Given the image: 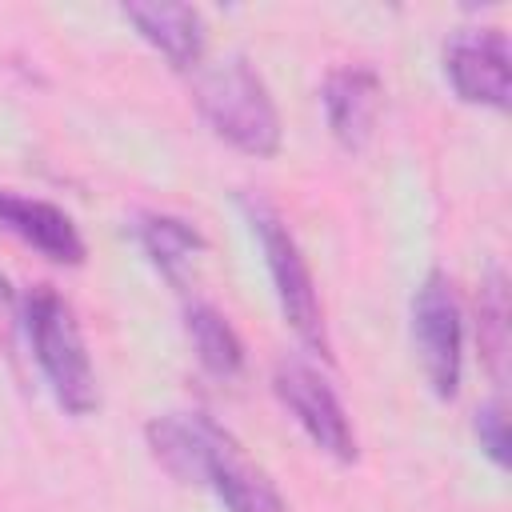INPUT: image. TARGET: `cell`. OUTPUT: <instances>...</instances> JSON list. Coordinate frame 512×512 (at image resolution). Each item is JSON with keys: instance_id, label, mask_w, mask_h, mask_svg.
Wrapping results in <instances>:
<instances>
[{"instance_id": "7", "label": "cell", "mask_w": 512, "mask_h": 512, "mask_svg": "<svg viewBox=\"0 0 512 512\" xmlns=\"http://www.w3.org/2000/svg\"><path fill=\"white\" fill-rule=\"evenodd\" d=\"M508 36L492 24L456 28L444 44V80L464 104H480L504 112L512 104V72H508Z\"/></svg>"}, {"instance_id": "11", "label": "cell", "mask_w": 512, "mask_h": 512, "mask_svg": "<svg viewBox=\"0 0 512 512\" xmlns=\"http://www.w3.org/2000/svg\"><path fill=\"white\" fill-rule=\"evenodd\" d=\"M132 236H136L140 252L152 260V268L172 284H180L184 272L192 268V260L204 252L200 228L176 212H140L132 220Z\"/></svg>"}, {"instance_id": "4", "label": "cell", "mask_w": 512, "mask_h": 512, "mask_svg": "<svg viewBox=\"0 0 512 512\" xmlns=\"http://www.w3.org/2000/svg\"><path fill=\"white\" fill-rule=\"evenodd\" d=\"M240 212L264 252V268L272 276V292H276V304L288 320V328L296 332V340L316 352V356H328V332H324V308H320V296H316V284H312V272H308V260L292 236V228L284 224V216L264 200V196H240Z\"/></svg>"}, {"instance_id": "2", "label": "cell", "mask_w": 512, "mask_h": 512, "mask_svg": "<svg viewBox=\"0 0 512 512\" xmlns=\"http://www.w3.org/2000/svg\"><path fill=\"white\" fill-rule=\"evenodd\" d=\"M20 320H24V340L28 352L52 392V400L68 412V416H88L100 404L96 392V368L88 356V344L80 336V324L68 308V300L48 288L36 284L20 296Z\"/></svg>"}, {"instance_id": "9", "label": "cell", "mask_w": 512, "mask_h": 512, "mask_svg": "<svg viewBox=\"0 0 512 512\" xmlns=\"http://www.w3.org/2000/svg\"><path fill=\"white\" fill-rule=\"evenodd\" d=\"M0 228L48 256L52 264H84V236L76 220L52 200L0 188Z\"/></svg>"}, {"instance_id": "14", "label": "cell", "mask_w": 512, "mask_h": 512, "mask_svg": "<svg viewBox=\"0 0 512 512\" xmlns=\"http://www.w3.org/2000/svg\"><path fill=\"white\" fill-rule=\"evenodd\" d=\"M472 432H476V444L480 452L500 468L508 472L512 464V436H508V412H504V400H488L472 412Z\"/></svg>"}, {"instance_id": "3", "label": "cell", "mask_w": 512, "mask_h": 512, "mask_svg": "<svg viewBox=\"0 0 512 512\" xmlns=\"http://www.w3.org/2000/svg\"><path fill=\"white\" fill-rule=\"evenodd\" d=\"M196 108H200L204 124L236 152L256 156V160L280 152L284 132H280L276 100H272L264 76L244 56H228V60L212 64L208 72H200Z\"/></svg>"}, {"instance_id": "12", "label": "cell", "mask_w": 512, "mask_h": 512, "mask_svg": "<svg viewBox=\"0 0 512 512\" xmlns=\"http://www.w3.org/2000/svg\"><path fill=\"white\" fill-rule=\"evenodd\" d=\"M184 332H188V340L196 348V360L212 376H220V380L240 376V368H244V344H240L236 328L228 324V316L220 308H212L204 300H192L184 308Z\"/></svg>"}, {"instance_id": "6", "label": "cell", "mask_w": 512, "mask_h": 512, "mask_svg": "<svg viewBox=\"0 0 512 512\" xmlns=\"http://www.w3.org/2000/svg\"><path fill=\"white\" fill-rule=\"evenodd\" d=\"M272 392L276 400L292 412V420L304 428V436L332 460L352 464L356 460V432L352 420L340 404V396L332 392V384L304 360L288 356L276 364L272 372Z\"/></svg>"}, {"instance_id": "8", "label": "cell", "mask_w": 512, "mask_h": 512, "mask_svg": "<svg viewBox=\"0 0 512 512\" xmlns=\"http://www.w3.org/2000/svg\"><path fill=\"white\" fill-rule=\"evenodd\" d=\"M380 100H384V84H380L376 68H368V64L332 68L320 84V104H324V120H328L332 140L348 152H360L372 140Z\"/></svg>"}, {"instance_id": "15", "label": "cell", "mask_w": 512, "mask_h": 512, "mask_svg": "<svg viewBox=\"0 0 512 512\" xmlns=\"http://www.w3.org/2000/svg\"><path fill=\"white\" fill-rule=\"evenodd\" d=\"M12 304V284H8V276L0 272V308H8Z\"/></svg>"}, {"instance_id": "1", "label": "cell", "mask_w": 512, "mask_h": 512, "mask_svg": "<svg viewBox=\"0 0 512 512\" xmlns=\"http://www.w3.org/2000/svg\"><path fill=\"white\" fill-rule=\"evenodd\" d=\"M144 440L160 468L184 484H204L216 492L224 512H288L276 484L248 460L240 440L220 428L208 412H164L152 416Z\"/></svg>"}, {"instance_id": "10", "label": "cell", "mask_w": 512, "mask_h": 512, "mask_svg": "<svg viewBox=\"0 0 512 512\" xmlns=\"http://www.w3.org/2000/svg\"><path fill=\"white\" fill-rule=\"evenodd\" d=\"M120 16L180 72L196 68L204 56V16L192 4H160V0H128Z\"/></svg>"}, {"instance_id": "5", "label": "cell", "mask_w": 512, "mask_h": 512, "mask_svg": "<svg viewBox=\"0 0 512 512\" xmlns=\"http://www.w3.org/2000/svg\"><path fill=\"white\" fill-rule=\"evenodd\" d=\"M412 344L432 392L452 400L464 380V312L444 272H428L412 292Z\"/></svg>"}, {"instance_id": "13", "label": "cell", "mask_w": 512, "mask_h": 512, "mask_svg": "<svg viewBox=\"0 0 512 512\" xmlns=\"http://www.w3.org/2000/svg\"><path fill=\"white\" fill-rule=\"evenodd\" d=\"M476 340H480V360L488 368V376L504 388L508 380V280L500 268H488L480 276V292H476Z\"/></svg>"}]
</instances>
